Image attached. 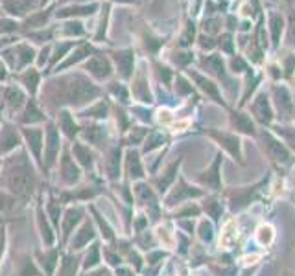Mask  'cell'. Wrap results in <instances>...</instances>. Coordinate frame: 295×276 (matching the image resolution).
I'll return each instance as SVG.
<instances>
[{"mask_svg": "<svg viewBox=\"0 0 295 276\" xmlns=\"http://www.w3.org/2000/svg\"><path fill=\"white\" fill-rule=\"evenodd\" d=\"M7 184L11 188V192L17 195H28L33 190V175L28 169L26 164H19L9 171Z\"/></svg>", "mask_w": 295, "mask_h": 276, "instance_id": "1", "label": "cell"}, {"mask_svg": "<svg viewBox=\"0 0 295 276\" xmlns=\"http://www.w3.org/2000/svg\"><path fill=\"white\" fill-rule=\"evenodd\" d=\"M87 72H91L94 77L98 79H107L111 76V63L104 57V55H98V57H92L89 63H87Z\"/></svg>", "mask_w": 295, "mask_h": 276, "instance_id": "2", "label": "cell"}, {"mask_svg": "<svg viewBox=\"0 0 295 276\" xmlns=\"http://www.w3.org/2000/svg\"><path fill=\"white\" fill-rule=\"evenodd\" d=\"M2 6L13 17H24L33 7V0H2Z\"/></svg>", "mask_w": 295, "mask_h": 276, "instance_id": "3", "label": "cell"}, {"mask_svg": "<svg viewBox=\"0 0 295 276\" xmlns=\"http://www.w3.org/2000/svg\"><path fill=\"white\" fill-rule=\"evenodd\" d=\"M46 144H48L46 146V164L50 166L56 159V155L59 153V133L54 125H50L46 131Z\"/></svg>", "mask_w": 295, "mask_h": 276, "instance_id": "4", "label": "cell"}, {"mask_svg": "<svg viewBox=\"0 0 295 276\" xmlns=\"http://www.w3.org/2000/svg\"><path fill=\"white\" fill-rule=\"evenodd\" d=\"M17 146H19V136L15 133V129L11 125H4L0 129V151L6 153Z\"/></svg>", "mask_w": 295, "mask_h": 276, "instance_id": "5", "label": "cell"}, {"mask_svg": "<svg viewBox=\"0 0 295 276\" xmlns=\"http://www.w3.org/2000/svg\"><path fill=\"white\" fill-rule=\"evenodd\" d=\"M115 61L118 64V70L122 72L124 77L131 76V68H133V52H118L115 55Z\"/></svg>", "mask_w": 295, "mask_h": 276, "instance_id": "6", "label": "cell"}, {"mask_svg": "<svg viewBox=\"0 0 295 276\" xmlns=\"http://www.w3.org/2000/svg\"><path fill=\"white\" fill-rule=\"evenodd\" d=\"M4 100H6V105L9 109H19L24 103V94H22V90L19 87H9V89H6Z\"/></svg>", "mask_w": 295, "mask_h": 276, "instance_id": "7", "label": "cell"}, {"mask_svg": "<svg viewBox=\"0 0 295 276\" xmlns=\"http://www.w3.org/2000/svg\"><path fill=\"white\" fill-rule=\"evenodd\" d=\"M218 161L212 164V167H210V173L209 175H201L199 177V180L203 182V184H209V186H212V190H222V186H220V173H218V169H220V155L216 157Z\"/></svg>", "mask_w": 295, "mask_h": 276, "instance_id": "8", "label": "cell"}, {"mask_svg": "<svg viewBox=\"0 0 295 276\" xmlns=\"http://www.w3.org/2000/svg\"><path fill=\"white\" fill-rule=\"evenodd\" d=\"M24 136H26V140L30 142L28 146H32L35 157H39L41 140H43V131H41V129H24Z\"/></svg>", "mask_w": 295, "mask_h": 276, "instance_id": "9", "label": "cell"}, {"mask_svg": "<svg viewBox=\"0 0 295 276\" xmlns=\"http://www.w3.org/2000/svg\"><path fill=\"white\" fill-rule=\"evenodd\" d=\"M63 179H65L68 184H74V182L79 179L78 167L74 166V162L70 161V157H65V159H63Z\"/></svg>", "mask_w": 295, "mask_h": 276, "instance_id": "10", "label": "cell"}, {"mask_svg": "<svg viewBox=\"0 0 295 276\" xmlns=\"http://www.w3.org/2000/svg\"><path fill=\"white\" fill-rule=\"evenodd\" d=\"M59 125H61V129H63V131H65L66 135L70 136V138H72L74 135H76V133H78V125H76V123H74V120H72V116H70V112H61V114H59Z\"/></svg>", "mask_w": 295, "mask_h": 276, "instance_id": "11", "label": "cell"}, {"mask_svg": "<svg viewBox=\"0 0 295 276\" xmlns=\"http://www.w3.org/2000/svg\"><path fill=\"white\" fill-rule=\"evenodd\" d=\"M20 81L24 83V87H26L32 94H35V90H37V85H39V74H37V70L35 68H30V70H26L22 76H20Z\"/></svg>", "mask_w": 295, "mask_h": 276, "instance_id": "12", "label": "cell"}, {"mask_svg": "<svg viewBox=\"0 0 295 276\" xmlns=\"http://www.w3.org/2000/svg\"><path fill=\"white\" fill-rule=\"evenodd\" d=\"M96 9V4H91V6H76V7H66V9H61L58 11V17H70V15H92Z\"/></svg>", "mask_w": 295, "mask_h": 276, "instance_id": "13", "label": "cell"}, {"mask_svg": "<svg viewBox=\"0 0 295 276\" xmlns=\"http://www.w3.org/2000/svg\"><path fill=\"white\" fill-rule=\"evenodd\" d=\"M91 238H92V226L89 225V223H85L83 228H81V230L76 234V238H74V241H72L74 249H81V247H83V245H85Z\"/></svg>", "mask_w": 295, "mask_h": 276, "instance_id": "14", "label": "cell"}, {"mask_svg": "<svg viewBox=\"0 0 295 276\" xmlns=\"http://www.w3.org/2000/svg\"><path fill=\"white\" fill-rule=\"evenodd\" d=\"M22 120L24 122H30V123H33V122H41V120H45V116H43V112H41L39 109H37V105L33 102H30L28 103V107H26V114L22 116Z\"/></svg>", "mask_w": 295, "mask_h": 276, "instance_id": "15", "label": "cell"}, {"mask_svg": "<svg viewBox=\"0 0 295 276\" xmlns=\"http://www.w3.org/2000/svg\"><path fill=\"white\" fill-rule=\"evenodd\" d=\"M74 153H76V157H78V161L83 164V166H91L92 164V155L91 151H89V148L87 146H83V144H76L74 146Z\"/></svg>", "mask_w": 295, "mask_h": 276, "instance_id": "16", "label": "cell"}, {"mask_svg": "<svg viewBox=\"0 0 295 276\" xmlns=\"http://www.w3.org/2000/svg\"><path fill=\"white\" fill-rule=\"evenodd\" d=\"M127 171H129L131 177H142V167H140V162H138L137 153L127 155Z\"/></svg>", "mask_w": 295, "mask_h": 276, "instance_id": "17", "label": "cell"}, {"mask_svg": "<svg viewBox=\"0 0 295 276\" xmlns=\"http://www.w3.org/2000/svg\"><path fill=\"white\" fill-rule=\"evenodd\" d=\"M83 24L81 22H78V20H70V22H66L65 26H63V33L65 35H68V37H72V35H83Z\"/></svg>", "mask_w": 295, "mask_h": 276, "instance_id": "18", "label": "cell"}, {"mask_svg": "<svg viewBox=\"0 0 295 276\" xmlns=\"http://www.w3.org/2000/svg\"><path fill=\"white\" fill-rule=\"evenodd\" d=\"M76 275V260L68 256L63 260V264L59 267V276H74Z\"/></svg>", "mask_w": 295, "mask_h": 276, "instance_id": "19", "label": "cell"}, {"mask_svg": "<svg viewBox=\"0 0 295 276\" xmlns=\"http://www.w3.org/2000/svg\"><path fill=\"white\" fill-rule=\"evenodd\" d=\"M46 19H48V15H46L45 11H41V13H37V15L28 17L24 24H26L28 28H43V26H45V22H46Z\"/></svg>", "mask_w": 295, "mask_h": 276, "instance_id": "20", "label": "cell"}, {"mask_svg": "<svg viewBox=\"0 0 295 276\" xmlns=\"http://www.w3.org/2000/svg\"><path fill=\"white\" fill-rule=\"evenodd\" d=\"M79 218H81V212L79 210H68V214H66V219H65V234H68L70 232V228H72V225H76L79 221Z\"/></svg>", "mask_w": 295, "mask_h": 276, "instance_id": "21", "label": "cell"}, {"mask_svg": "<svg viewBox=\"0 0 295 276\" xmlns=\"http://www.w3.org/2000/svg\"><path fill=\"white\" fill-rule=\"evenodd\" d=\"M98 260H100V256H98V245H92L91 254H87V258H85V267H94V265L98 264Z\"/></svg>", "mask_w": 295, "mask_h": 276, "instance_id": "22", "label": "cell"}, {"mask_svg": "<svg viewBox=\"0 0 295 276\" xmlns=\"http://www.w3.org/2000/svg\"><path fill=\"white\" fill-rule=\"evenodd\" d=\"M85 135H87V138L92 142V144H98V142H102L100 138H102V129L100 127H89V131H85Z\"/></svg>", "mask_w": 295, "mask_h": 276, "instance_id": "23", "label": "cell"}, {"mask_svg": "<svg viewBox=\"0 0 295 276\" xmlns=\"http://www.w3.org/2000/svg\"><path fill=\"white\" fill-rule=\"evenodd\" d=\"M87 112H92L91 116H96V118H105V116H107V105H105L104 102H100L94 109L87 110Z\"/></svg>", "mask_w": 295, "mask_h": 276, "instance_id": "24", "label": "cell"}, {"mask_svg": "<svg viewBox=\"0 0 295 276\" xmlns=\"http://www.w3.org/2000/svg\"><path fill=\"white\" fill-rule=\"evenodd\" d=\"M11 206V199L6 197L4 193H0V210H4V208H9Z\"/></svg>", "mask_w": 295, "mask_h": 276, "instance_id": "25", "label": "cell"}, {"mask_svg": "<svg viewBox=\"0 0 295 276\" xmlns=\"http://www.w3.org/2000/svg\"><path fill=\"white\" fill-rule=\"evenodd\" d=\"M6 76H7L6 68H4V64L0 63V79H6Z\"/></svg>", "mask_w": 295, "mask_h": 276, "instance_id": "26", "label": "cell"}, {"mask_svg": "<svg viewBox=\"0 0 295 276\" xmlns=\"http://www.w3.org/2000/svg\"><path fill=\"white\" fill-rule=\"evenodd\" d=\"M91 276H111V275H109L107 271L102 269V271H98V273H94V275H91Z\"/></svg>", "mask_w": 295, "mask_h": 276, "instance_id": "27", "label": "cell"}]
</instances>
